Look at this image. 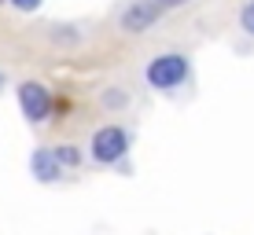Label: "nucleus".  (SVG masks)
Wrapping results in <instances>:
<instances>
[{
    "mask_svg": "<svg viewBox=\"0 0 254 235\" xmlns=\"http://www.w3.org/2000/svg\"><path fill=\"white\" fill-rule=\"evenodd\" d=\"M52 151H56V158H59V165H63V169H77V165L85 162V151H81L77 143H70V140L56 143Z\"/></svg>",
    "mask_w": 254,
    "mask_h": 235,
    "instance_id": "423d86ee",
    "label": "nucleus"
},
{
    "mask_svg": "<svg viewBox=\"0 0 254 235\" xmlns=\"http://www.w3.org/2000/svg\"><path fill=\"white\" fill-rule=\"evenodd\" d=\"M7 4H11L15 11H22V15H33L41 4H45V0H7Z\"/></svg>",
    "mask_w": 254,
    "mask_h": 235,
    "instance_id": "1a4fd4ad",
    "label": "nucleus"
},
{
    "mask_svg": "<svg viewBox=\"0 0 254 235\" xmlns=\"http://www.w3.org/2000/svg\"><path fill=\"white\" fill-rule=\"evenodd\" d=\"M0 4H7V0H0Z\"/></svg>",
    "mask_w": 254,
    "mask_h": 235,
    "instance_id": "f8f14e48",
    "label": "nucleus"
},
{
    "mask_svg": "<svg viewBox=\"0 0 254 235\" xmlns=\"http://www.w3.org/2000/svg\"><path fill=\"white\" fill-rule=\"evenodd\" d=\"M188 77H191V59L185 51H159V55L147 59V66H144V81H147V89H155V92H173V89H181Z\"/></svg>",
    "mask_w": 254,
    "mask_h": 235,
    "instance_id": "f257e3e1",
    "label": "nucleus"
},
{
    "mask_svg": "<svg viewBox=\"0 0 254 235\" xmlns=\"http://www.w3.org/2000/svg\"><path fill=\"white\" fill-rule=\"evenodd\" d=\"M30 173H33V180H37V184H59L66 169L59 165V158H56V151H52V147H37V151L30 154Z\"/></svg>",
    "mask_w": 254,
    "mask_h": 235,
    "instance_id": "39448f33",
    "label": "nucleus"
},
{
    "mask_svg": "<svg viewBox=\"0 0 254 235\" xmlns=\"http://www.w3.org/2000/svg\"><path fill=\"white\" fill-rule=\"evenodd\" d=\"M159 19H162V7L155 4V0H129V4L122 7V15H118V30L136 37V33H147Z\"/></svg>",
    "mask_w": 254,
    "mask_h": 235,
    "instance_id": "20e7f679",
    "label": "nucleus"
},
{
    "mask_svg": "<svg viewBox=\"0 0 254 235\" xmlns=\"http://www.w3.org/2000/svg\"><path fill=\"white\" fill-rule=\"evenodd\" d=\"M240 30L254 41V0H247V4L240 7Z\"/></svg>",
    "mask_w": 254,
    "mask_h": 235,
    "instance_id": "0eeeda50",
    "label": "nucleus"
},
{
    "mask_svg": "<svg viewBox=\"0 0 254 235\" xmlns=\"http://www.w3.org/2000/svg\"><path fill=\"white\" fill-rule=\"evenodd\" d=\"M4 89H7V74L0 70V92H4Z\"/></svg>",
    "mask_w": 254,
    "mask_h": 235,
    "instance_id": "9b49d317",
    "label": "nucleus"
},
{
    "mask_svg": "<svg viewBox=\"0 0 254 235\" xmlns=\"http://www.w3.org/2000/svg\"><path fill=\"white\" fill-rule=\"evenodd\" d=\"M129 147H133V140H129L126 125H100L92 133V140H89V158L107 169V165H118L126 158Z\"/></svg>",
    "mask_w": 254,
    "mask_h": 235,
    "instance_id": "f03ea898",
    "label": "nucleus"
},
{
    "mask_svg": "<svg viewBox=\"0 0 254 235\" xmlns=\"http://www.w3.org/2000/svg\"><path fill=\"white\" fill-rule=\"evenodd\" d=\"M15 99H19V110L22 118L30 121V125H45L52 118V89L45 81H19V89H15Z\"/></svg>",
    "mask_w": 254,
    "mask_h": 235,
    "instance_id": "7ed1b4c3",
    "label": "nucleus"
},
{
    "mask_svg": "<svg viewBox=\"0 0 254 235\" xmlns=\"http://www.w3.org/2000/svg\"><path fill=\"white\" fill-rule=\"evenodd\" d=\"M155 4L162 7V15H170V11H177V7H185V4H191V0H155Z\"/></svg>",
    "mask_w": 254,
    "mask_h": 235,
    "instance_id": "9d476101",
    "label": "nucleus"
},
{
    "mask_svg": "<svg viewBox=\"0 0 254 235\" xmlns=\"http://www.w3.org/2000/svg\"><path fill=\"white\" fill-rule=\"evenodd\" d=\"M126 99H129V95L122 92V89H107V92H103V107H111V110L126 107Z\"/></svg>",
    "mask_w": 254,
    "mask_h": 235,
    "instance_id": "6e6552de",
    "label": "nucleus"
}]
</instances>
